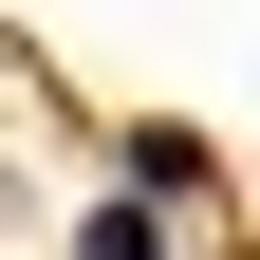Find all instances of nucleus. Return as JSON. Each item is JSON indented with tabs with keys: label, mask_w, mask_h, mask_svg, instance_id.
Masks as SVG:
<instances>
[{
	"label": "nucleus",
	"mask_w": 260,
	"mask_h": 260,
	"mask_svg": "<svg viewBox=\"0 0 260 260\" xmlns=\"http://www.w3.org/2000/svg\"><path fill=\"white\" fill-rule=\"evenodd\" d=\"M75 260H168V205H149V186H112V205L75 223Z\"/></svg>",
	"instance_id": "f257e3e1"
}]
</instances>
